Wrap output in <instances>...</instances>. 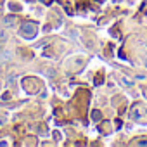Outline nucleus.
Wrapping results in <instances>:
<instances>
[{
    "instance_id": "1",
    "label": "nucleus",
    "mask_w": 147,
    "mask_h": 147,
    "mask_svg": "<svg viewBox=\"0 0 147 147\" xmlns=\"http://www.w3.org/2000/svg\"><path fill=\"white\" fill-rule=\"evenodd\" d=\"M21 35L24 38H33L36 36V24L35 23H24L23 28H21Z\"/></svg>"
},
{
    "instance_id": "2",
    "label": "nucleus",
    "mask_w": 147,
    "mask_h": 147,
    "mask_svg": "<svg viewBox=\"0 0 147 147\" xmlns=\"http://www.w3.org/2000/svg\"><path fill=\"white\" fill-rule=\"evenodd\" d=\"M4 23H5L7 26H14V24H16V18H14V16H7V18L4 19Z\"/></svg>"
},
{
    "instance_id": "3",
    "label": "nucleus",
    "mask_w": 147,
    "mask_h": 147,
    "mask_svg": "<svg viewBox=\"0 0 147 147\" xmlns=\"http://www.w3.org/2000/svg\"><path fill=\"white\" fill-rule=\"evenodd\" d=\"M92 119H94V121H100V119H102V114H100V111L94 109V111H92Z\"/></svg>"
},
{
    "instance_id": "4",
    "label": "nucleus",
    "mask_w": 147,
    "mask_h": 147,
    "mask_svg": "<svg viewBox=\"0 0 147 147\" xmlns=\"http://www.w3.org/2000/svg\"><path fill=\"white\" fill-rule=\"evenodd\" d=\"M2 59H4V61H5V59H11V52H4V54H2Z\"/></svg>"
},
{
    "instance_id": "5",
    "label": "nucleus",
    "mask_w": 147,
    "mask_h": 147,
    "mask_svg": "<svg viewBox=\"0 0 147 147\" xmlns=\"http://www.w3.org/2000/svg\"><path fill=\"white\" fill-rule=\"evenodd\" d=\"M100 82H102V75H97V78H95V85H100Z\"/></svg>"
},
{
    "instance_id": "6",
    "label": "nucleus",
    "mask_w": 147,
    "mask_h": 147,
    "mask_svg": "<svg viewBox=\"0 0 147 147\" xmlns=\"http://www.w3.org/2000/svg\"><path fill=\"white\" fill-rule=\"evenodd\" d=\"M9 99H11V94H9V92H5V94L2 95V100H9Z\"/></svg>"
},
{
    "instance_id": "7",
    "label": "nucleus",
    "mask_w": 147,
    "mask_h": 147,
    "mask_svg": "<svg viewBox=\"0 0 147 147\" xmlns=\"http://www.w3.org/2000/svg\"><path fill=\"white\" fill-rule=\"evenodd\" d=\"M137 145H147V140H138Z\"/></svg>"
},
{
    "instance_id": "8",
    "label": "nucleus",
    "mask_w": 147,
    "mask_h": 147,
    "mask_svg": "<svg viewBox=\"0 0 147 147\" xmlns=\"http://www.w3.org/2000/svg\"><path fill=\"white\" fill-rule=\"evenodd\" d=\"M11 9H12V11H19V7H18L16 4H11Z\"/></svg>"
},
{
    "instance_id": "9",
    "label": "nucleus",
    "mask_w": 147,
    "mask_h": 147,
    "mask_svg": "<svg viewBox=\"0 0 147 147\" xmlns=\"http://www.w3.org/2000/svg\"><path fill=\"white\" fill-rule=\"evenodd\" d=\"M123 82H125V83H126V85H131V82H130V80H128V78H126V76H123Z\"/></svg>"
},
{
    "instance_id": "10",
    "label": "nucleus",
    "mask_w": 147,
    "mask_h": 147,
    "mask_svg": "<svg viewBox=\"0 0 147 147\" xmlns=\"http://www.w3.org/2000/svg\"><path fill=\"white\" fill-rule=\"evenodd\" d=\"M0 38H5V35H4V31H0Z\"/></svg>"
},
{
    "instance_id": "11",
    "label": "nucleus",
    "mask_w": 147,
    "mask_h": 147,
    "mask_svg": "<svg viewBox=\"0 0 147 147\" xmlns=\"http://www.w3.org/2000/svg\"><path fill=\"white\" fill-rule=\"evenodd\" d=\"M145 66H147V62H145Z\"/></svg>"
}]
</instances>
